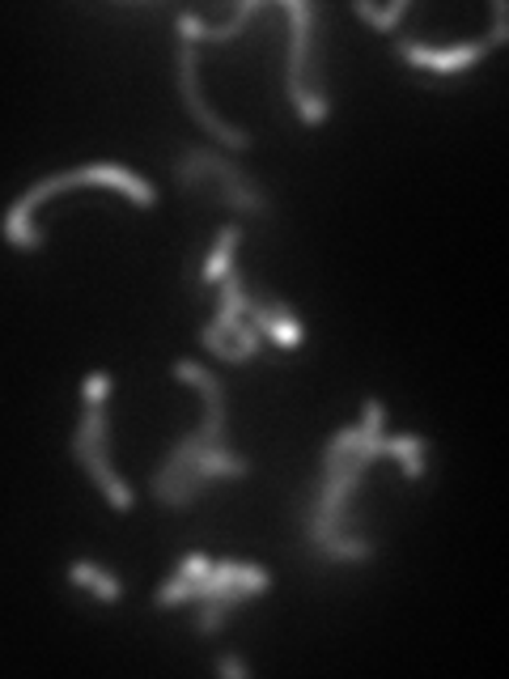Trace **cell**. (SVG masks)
I'll return each mask as SVG.
<instances>
[{"mask_svg": "<svg viewBox=\"0 0 509 679\" xmlns=\"http://www.w3.org/2000/svg\"><path fill=\"white\" fill-rule=\"evenodd\" d=\"M89 183L116 187V192H123L136 208H154L157 204V187L149 179H141L136 170H128V166H119V161H94V166H77V170L47 174L39 183H31L17 201L9 204V213H4V239L13 242L17 251H39L43 234H39V226H35V213L43 208V201H51V196H60V192H69V187H89Z\"/></svg>", "mask_w": 509, "mask_h": 679, "instance_id": "cell-1", "label": "cell"}, {"mask_svg": "<svg viewBox=\"0 0 509 679\" xmlns=\"http://www.w3.org/2000/svg\"><path fill=\"white\" fill-rule=\"evenodd\" d=\"M204 179H213V183H217L221 204H226V208H234V213H251V217H268V213H272L268 192H264L255 179H246V174H242V170H238L226 154H217V149H204V145H199V149H187L183 158L174 161V183H179L183 192L199 187Z\"/></svg>", "mask_w": 509, "mask_h": 679, "instance_id": "cell-2", "label": "cell"}, {"mask_svg": "<svg viewBox=\"0 0 509 679\" xmlns=\"http://www.w3.org/2000/svg\"><path fill=\"white\" fill-rule=\"evenodd\" d=\"M69 450H73V459L81 468L89 472L94 488L111 501V510L128 514L132 510V488H128V480L119 476L116 463H111V416H107V403H85Z\"/></svg>", "mask_w": 509, "mask_h": 679, "instance_id": "cell-3", "label": "cell"}, {"mask_svg": "<svg viewBox=\"0 0 509 679\" xmlns=\"http://www.w3.org/2000/svg\"><path fill=\"white\" fill-rule=\"evenodd\" d=\"M284 17H289V60H284V89H289V102L298 111V120L318 128L327 120L331 107H318L311 94H306V69H311V47H314V22H318V9L311 0H284Z\"/></svg>", "mask_w": 509, "mask_h": 679, "instance_id": "cell-4", "label": "cell"}, {"mask_svg": "<svg viewBox=\"0 0 509 679\" xmlns=\"http://www.w3.org/2000/svg\"><path fill=\"white\" fill-rule=\"evenodd\" d=\"M179 94H183V102H187V111H192V120L208 132V136H217L226 149H251L255 141H251V132L246 128H234V123H226L208 102H204V89H199V73H196V47L192 43H179Z\"/></svg>", "mask_w": 509, "mask_h": 679, "instance_id": "cell-5", "label": "cell"}, {"mask_svg": "<svg viewBox=\"0 0 509 679\" xmlns=\"http://www.w3.org/2000/svg\"><path fill=\"white\" fill-rule=\"evenodd\" d=\"M246 306H251V289H246V280H242V272H238V264H234V272H226V280H221L217 319L208 323V327H199V344H204L213 357L226 361V365H242L238 349L230 344V331L246 319Z\"/></svg>", "mask_w": 509, "mask_h": 679, "instance_id": "cell-6", "label": "cell"}, {"mask_svg": "<svg viewBox=\"0 0 509 679\" xmlns=\"http://www.w3.org/2000/svg\"><path fill=\"white\" fill-rule=\"evenodd\" d=\"M395 51H399V60H403V64H412V69H421V73H433V77H455V73H468V69H475V64L488 56V47H484V43L425 47V43L399 39L395 43Z\"/></svg>", "mask_w": 509, "mask_h": 679, "instance_id": "cell-7", "label": "cell"}, {"mask_svg": "<svg viewBox=\"0 0 509 679\" xmlns=\"http://www.w3.org/2000/svg\"><path fill=\"white\" fill-rule=\"evenodd\" d=\"M246 319L255 323V331L264 336V340H272L276 349H298L302 344V319L293 315V306L289 302H272V298H251V306H246Z\"/></svg>", "mask_w": 509, "mask_h": 679, "instance_id": "cell-8", "label": "cell"}, {"mask_svg": "<svg viewBox=\"0 0 509 679\" xmlns=\"http://www.w3.org/2000/svg\"><path fill=\"white\" fill-rule=\"evenodd\" d=\"M259 9H264V0H242L226 26H208V22H199L192 9H183V13H179V35H183V43H192V47H196V43H230L246 31V22H251Z\"/></svg>", "mask_w": 509, "mask_h": 679, "instance_id": "cell-9", "label": "cell"}, {"mask_svg": "<svg viewBox=\"0 0 509 679\" xmlns=\"http://www.w3.org/2000/svg\"><path fill=\"white\" fill-rule=\"evenodd\" d=\"M251 599V591L246 586H226V591H217V595H208V599H199V620L196 629L204 633V638H217L221 629H226V620L234 616L242 603Z\"/></svg>", "mask_w": 509, "mask_h": 679, "instance_id": "cell-10", "label": "cell"}, {"mask_svg": "<svg viewBox=\"0 0 509 679\" xmlns=\"http://www.w3.org/2000/svg\"><path fill=\"white\" fill-rule=\"evenodd\" d=\"M69 582L81 586V591H89V595H98L102 603L123 599V582H119L111 569L94 565V560H73V565H69Z\"/></svg>", "mask_w": 509, "mask_h": 679, "instance_id": "cell-11", "label": "cell"}, {"mask_svg": "<svg viewBox=\"0 0 509 679\" xmlns=\"http://www.w3.org/2000/svg\"><path fill=\"white\" fill-rule=\"evenodd\" d=\"M196 472L208 480H246L251 476V459L234 454L230 446H204L196 454Z\"/></svg>", "mask_w": 509, "mask_h": 679, "instance_id": "cell-12", "label": "cell"}, {"mask_svg": "<svg viewBox=\"0 0 509 679\" xmlns=\"http://www.w3.org/2000/svg\"><path fill=\"white\" fill-rule=\"evenodd\" d=\"M425 450H429V438H425V434H395V438L387 434V438H383V454L399 459L408 480L425 476Z\"/></svg>", "mask_w": 509, "mask_h": 679, "instance_id": "cell-13", "label": "cell"}, {"mask_svg": "<svg viewBox=\"0 0 509 679\" xmlns=\"http://www.w3.org/2000/svg\"><path fill=\"white\" fill-rule=\"evenodd\" d=\"M238 226H226L221 234H217V246L208 251V259H204V284H221L226 280V272H234V251H238Z\"/></svg>", "mask_w": 509, "mask_h": 679, "instance_id": "cell-14", "label": "cell"}, {"mask_svg": "<svg viewBox=\"0 0 509 679\" xmlns=\"http://www.w3.org/2000/svg\"><path fill=\"white\" fill-rule=\"evenodd\" d=\"M408 9H412V0H395V4H383V9H378V4H365V0H356L353 4L356 17H361V22H369V26H374V31H383V35H391L395 22H399Z\"/></svg>", "mask_w": 509, "mask_h": 679, "instance_id": "cell-15", "label": "cell"}, {"mask_svg": "<svg viewBox=\"0 0 509 679\" xmlns=\"http://www.w3.org/2000/svg\"><path fill=\"white\" fill-rule=\"evenodd\" d=\"M107 396H111V374H107V369H94V374L85 378V387H81V400L107 403Z\"/></svg>", "mask_w": 509, "mask_h": 679, "instance_id": "cell-16", "label": "cell"}, {"mask_svg": "<svg viewBox=\"0 0 509 679\" xmlns=\"http://www.w3.org/2000/svg\"><path fill=\"white\" fill-rule=\"evenodd\" d=\"M509 39V9L506 0H493V31H488V43L484 47H501Z\"/></svg>", "mask_w": 509, "mask_h": 679, "instance_id": "cell-17", "label": "cell"}, {"mask_svg": "<svg viewBox=\"0 0 509 679\" xmlns=\"http://www.w3.org/2000/svg\"><path fill=\"white\" fill-rule=\"evenodd\" d=\"M213 569V560L204 557V553H192V557H183V565L174 569V578H204Z\"/></svg>", "mask_w": 509, "mask_h": 679, "instance_id": "cell-18", "label": "cell"}, {"mask_svg": "<svg viewBox=\"0 0 509 679\" xmlns=\"http://www.w3.org/2000/svg\"><path fill=\"white\" fill-rule=\"evenodd\" d=\"M217 671H221V676H234V679L251 676V667H246L242 658H234V654H221V658H217Z\"/></svg>", "mask_w": 509, "mask_h": 679, "instance_id": "cell-19", "label": "cell"}]
</instances>
